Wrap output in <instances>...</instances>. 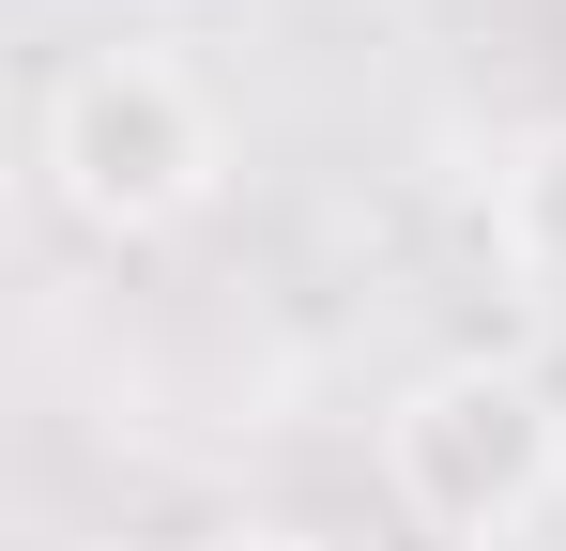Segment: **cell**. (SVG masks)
Returning a JSON list of instances; mask_svg holds the SVG:
<instances>
[{"instance_id":"obj_2","label":"cell","mask_w":566,"mask_h":551,"mask_svg":"<svg viewBox=\"0 0 566 551\" xmlns=\"http://www.w3.org/2000/svg\"><path fill=\"white\" fill-rule=\"evenodd\" d=\"M382 490H398L444 551L536 537V521H552V490H566V414H552V383H536V367H505V353L413 367V383H398V414H382Z\"/></svg>"},{"instance_id":"obj_1","label":"cell","mask_w":566,"mask_h":551,"mask_svg":"<svg viewBox=\"0 0 566 551\" xmlns=\"http://www.w3.org/2000/svg\"><path fill=\"white\" fill-rule=\"evenodd\" d=\"M31 154H46V199H62L77 230L154 246V230H185L199 199L230 184V123H214V92H199L169 46H77V62L46 77Z\"/></svg>"},{"instance_id":"obj_3","label":"cell","mask_w":566,"mask_h":551,"mask_svg":"<svg viewBox=\"0 0 566 551\" xmlns=\"http://www.w3.org/2000/svg\"><path fill=\"white\" fill-rule=\"evenodd\" d=\"M505 261L536 276V291H566V123L505 169Z\"/></svg>"},{"instance_id":"obj_4","label":"cell","mask_w":566,"mask_h":551,"mask_svg":"<svg viewBox=\"0 0 566 551\" xmlns=\"http://www.w3.org/2000/svg\"><path fill=\"white\" fill-rule=\"evenodd\" d=\"M245 551H306V537H245Z\"/></svg>"}]
</instances>
